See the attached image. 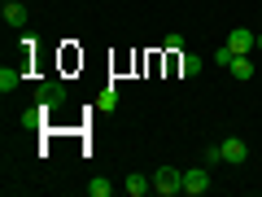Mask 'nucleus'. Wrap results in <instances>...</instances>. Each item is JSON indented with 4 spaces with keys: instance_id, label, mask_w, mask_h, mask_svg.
<instances>
[{
    "instance_id": "nucleus-1",
    "label": "nucleus",
    "mask_w": 262,
    "mask_h": 197,
    "mask_svg": "<svg viewBox=\"0 0 262 197\" xmlns=\"http://www.w3.org/2000/svg\"><path fill=\"white\" fill-rule=\"evenodd\" d=\"M153 193H162V197L184 193V171H179V167H158V171H153Z\"/></svg>"
},
{
    "instance_id": "nucleus-2",
    "label": "nucleus",
    "mask_w": 262,
    "mask_h": 197,
    "mask_svg": "<svg viewBox=\"0 0 262 197\" xmlns=\"http://www.w3.org/2000/svg\"><path fill=\"white\" fill-rule=\"evenodd\" d=\"M219 153H223L227 167H245V162H249V145H245L241 136H223V141H219Z\"/></svg>"
},
{
    "instance_id": "nucleus-3",
    "label": "nucleus",
    "mask_w": 262,
    "mask_h": 197,
    "mask_svg": "<svg viewBox=\"0 0 262 197\" xmlns=\"http://www.w3.org/2000/svg\"><path fill=\"white\" fill-rule=\"evenodd\" d=\"M227 48H232L236 57H249V53H258V35H253L249 27H236L232 35H227Z\"/></svg>"
},
{
    "instance_id": "nucleus-4",
    "label": "nucleus",
    "mask_w": 262,
    "mask_h": 197,
    "mask_svg": "<svg viewBox=\"0 0 262 197\" xmlns=\"http://www.w3.org/2000/svg\"><path fill=\"white\" fill-rule=\"evenodd\" d=\"M184 193H188V197L210 193V167H192V171H184Z\"/></svg>"
},
{
    "instance_id": "nucleus-5",
    "label": "nucleus",
    "mask_w": 262,
    "mask_h": 197,
    "mask_svg": "<svg viewBox=\"0 0 262 197\" xmlns=\"http://www.w3.org/2000/svg\"><path fill=\"white\" fill-rule=\"evenodd\" d=\"M0 18H5V27H27L31 13H27V5H22V0H9V5L0 9Z\"/></svg>"
},
{
    "instance_id": "nucleus-6",
    "label": "nucleus",
    "mask_w": 262,
    "mask_h": 197,
    "mask_svg": "<svg viewBox=\"0 0 262 197\" xmlns=\"http://www.w3.org/2000/svg\"><path fill=\"white\" fill-rule=\"evenodd\" d=\"M18 84H22V66H9V62H5V66H0V92L9 96Z\"/></svg>"
},
{
    "instance_id": "nucleus-7",
    "label": "nucleus",
    "mask_w": 262,
    "mask_h": 197,
    "mask_svg": "<svg viewBox=\"0 0 262 197\" xmlns=\"http://www.w3.org/2000/svg\"><path fill=\"white\" fill-rule=\"evenodd\" d=\"M122 188H127L131 197H144V193H149V188H153V180H149V175H140V171H131V175L122 180Z\"/></svg>"
},
{
    "instance_id": "nucleus-8",
    "label": "nucleus",
    "mask_w": 262,
    "mask_h": 197,
    "mask_svg": "<svg viewBox=\"0 0 262 197\" xmlns=\"http://www.w3.org/2000/svg\"><path fill=\"white\" fill-rule=\"evenodd\" d=\"M39 101H44V110H48V105H61L66 101V84H57V79L44 84V88H39Z\"/></svg>"
},
{
    "instance_id": "nucleus-9",
    "label": "nucleus",
    "mask_w": 262,
    "mask_h": 197,
    "mask_svg": "<svg viewBox=\"0 0 262 197\" xmlns=\"http://www.w3.org/2000/svg\"><path fill=\"white\" fill-rule=\"evenodd\" d=\"M201 66H206V62H201L196 53H179V75H184V79H196V75H201Z\"/></svg>"
},
{
    "instance_id": "nucleus-10",
    "label": "nucleus",
    "mask_w": 262,
    "mask_h": 197,
    "mask_svg": "<svg viewBox=\"0 0 262 197\" xmlns=\"http://www.w3.org/2000/svg\"><path fill=\"white\" fill-rule=\"evenodd\" d=\"M227 75H232V79H253V53H249V57H232Z\"/></svg>"
},
{
    "instance_id": "nucleus-11",
    "label": "nucleus",
    "mask_w": 262,
    "mask_h": 197,
    "mask_svg": "<svg viewBox=\"0 0 262 197\" xmlns=\"http://www.w3.org/2000/svg\"><path fill=\"white\" fill-rule=\"evenodd\" d=\"M88 193H92V197H110L114 184H110V180H92V184H88Z\"/></svg>"
},
{
    "instance_id": "nucleus-12",
    "label": "nucleus",
    "mask_w": 262,
    "mask_h": 197,
    "mask_svg": "<svg viewBox=\"0 0 262 197\" xmlns=\"http://www.w3.org/2000/svg\"><path fill=\"white\" fill-rule=\"evenodd\" d=\"M232 48H227V44H219V53H214V66H219V70H227V66H232Z\"/></svg>"
},
{
    "instance_id": "nucleus-13",
    "label": "nucleus",
    "mask_w": 262,
    "mask_h": 197,
    "mask_svg": "<svg viewBox=\"0 0 262 197\" xmlns=\"http://www.w3.org/2000/svg\"><path fill=\"white\" fill-rule=\"evenodd\" d=\"M96 105H101V110H114V105H118V88H105V92H101V101H96Z\"/></svg>"
},
{
    "instance_id": "nucleus-14",
    "label": "nucleus",
    "mask_w": 262,
    "mask_h": 197,
    "mask_svg": "<svg viewBox=\"0 0 262 197\" xmlns=\"http://www.w3.org/2000/svg\"><path fill=\"white\" fill-rule=\"evenodd\" d=\"M219 162H223V153H219V145H210V149H206V162H201V167H219Z\"/></svg>"
},
{
    "instance_id": "nucleus-15",
    "label": "nucleus",
    "mask_w": 262,
    "mask_h": 197,
    "mask_svg": "<svg viewBox=\"0 0 262 197\" xmlns=\"http://www.w3.org/2000/svg\"><path fill=\"white\" fill-rule=\"evenodd\" d=\"M166 48L170 53H184V35H166Z\"/></svg>"
},
{
    "instance_id": "nucleus-16",
    "label": "nucleus",
    "mask_w": 262,
    "mask_h": 197,
    "mask_svg": "<svg viewBox=\"0 0 262 197\" xmlns=\"http://www.w3.org/2000/svg\"><path fill=\"white\" fill-rule=\"evenodd\" d=\"M258 53H262V35H258Z\"/></svg>"
},
{
    "instance_id": "nucleus-17",
    "label": "nucleus",
    "mask_w": 262,
    "mask_h": 197,
    "mask_svg": "<svg viewBox=\"0 0 262 197\" xmlns=\"http://www.w3.org/2000/svg\"><path fill=\"white\" fill-rule=\"evenodd\" d=\"M0 5H9V0H0Z\"/></svg>"
}]
</instances>
